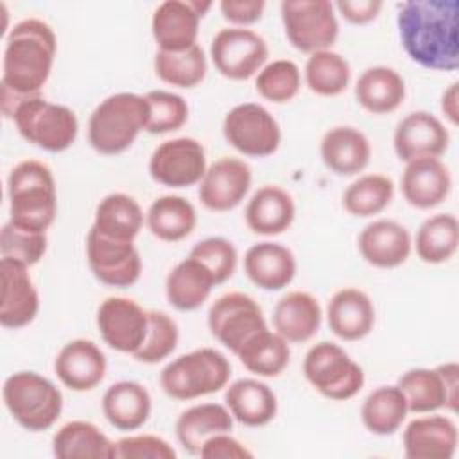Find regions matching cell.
Masks as SVG:
<instances>
[{"label": "cell", "instance_id": "cell-1", "mask_svg": "<svg viewBox=\"0 0 459 459\" xmlns=\"http://www.w3.org/2000/svg\"><path fill=\"white\" fill-rule=\"evenodd\" d=\"M56 50V34L43 20L25 18L9 30L0 81L2 113L7 118H13L22 100L41 95L54 66Z\"/></svg>", "mask_w": 459, "mask_h": 459}, {"label": "cell", "instance_id": "cell-2", "mask_svg": "<svg viewBox=\"0 0 459 459\" xmlns=\"http://www.w3.org/2000/svg\"><path fill=\"white\" fill-rule=\"evenodd\" d=\"M457 0H409L400 4L396 25L407 56L429 70H457Z\"/></svg>", "mask_w": 459, "mask_h": 459}, {"label": "cell", "instance_id": "cell-3", "mask_svg": "<svg viewBox=\"0 0 459 459\" xmlns=\"http://www.w3.org/2000/svg\"><path fill=\"white\" fill-rule=\"evenodd\" d=\"M9 222L47 233L57 213V192L48 165L38 160H23L13 167L7 178Z\"/></svg>", "mask_w": 459, "mask_h": 459}, {"label": "cell", "instance_id": "cell-4", "mask_svg": "<svg viewBox=\"0 0 459 459\" xmlns=\"http://www.w3.org/2000/svg\"><path fill=\"white\" fill-rule=\"evenodd\" d=\"M149 102L145 95L120 91L97 104L88 120L90 145L106 156L127 151L138 134L145 131Z\"/></svg>", "mask_w": 459, "mask_h": 459}, {"label": "cell", "instance_id": "cell-5", "mask_svg": "<svg viewBox=\"0 0 459 459\" xmlns=\"http://www.w3.org/2000/svg\"><path fill=\"white\" fill-rule=\"evenodd\" d=\"M231 364L215 348H197L170 360L160 373V385L169 398L188 402L228 385Z\"/></svg>", "mask_w": 459, "mask_h": 459}, {"label": "cell", "instance_id": "cell-6", "mask_svg": "<svg viewBox=\"0 0 459 459\" xmlns=\"http://www.w3.org/2000/svg\"><path fill=\"white\" fill-rule=\"evenodd\" d=\"M4 403L13 420L29 432L50 429L63 412L59 387L36 371H16L2 387Z\"/></svg>", "mask_w": 459, "mask_h": 459}, {"label": "cell", "instance_id": "cell-7", "mask_svg": "<svg viewBox=\"0 0 459 459\" xmlns=\"http://www.w3.org/2000/svg\"><path fill=\"white\" fill-rule=\"evenodd\" d=\"M11 120L23 140L47 152L66 151L79 133L77 115L68 106L50 102L41 95L22 100Z\"/></svg>", "mask_w": 459, "mask_h": 459}, {"label": "cell", "instance_id": "cell-8", "mask_svg": "<svg viewBox=\"0 0 459 459\" xmlns=\"http://www.w3.org/2000/svg\"><path fill=\"white\" fill-rule=\"evenodd\" d=\"M303 375L319 394L335 402L353 398L364 385L362 368L330 341H321L307 351Z\"/></svg>", "mask_w": 459, "mask_h": 459}, {"label": "cell", "instance_id": "cell-9", "mask_svg": "<svg viewBox=\"0 0 459 459\" xmlns=\"http://www.w3.org/2000/svg\"><path fill=\"white\" fill-rule=\"evenodd\" d=\"M328 0H283L280 14L289 43L305 54L328 50L339 36V22Z\"/></svg>", "mask_w": 459, "mask_h": 459}, {"label": "cell", "instance_id": "cell-10", "mask_svg": "<svg viewBox=\"0 0 459 459\" xmlns=\"http://www.w3.org/2000/svg\"><path fill=\"white\" fill-rule=\"evenodd\" d=\"M226 142L240 154L265 158L278 151L281 129L267 108L256 102H244L231 108L222 120Z\"/></svg>", "mask_w": 459, "mask_h": 459}, {"label": "cell", "instance_id": "cell-11", "mask_svg": "<svg viewBox=\"0 0 459 459\" xmlns=\"http://www.w3.org/2000/svg\"><path fill=\"white\" fill-rule=\"evenodd\" d=\"M210 57L222 77L246 81L262 70L269 48L258 32L246 27H226L213 36Z\"/></svg>", "mask_w": 459, "mask_h": 459}, {"label": "cell", "instance_id": "cell-12", "mask_svg": "<svg viewBox=\"0 0 459 459\" xmlns=\"http://www.w3.org/2000/svg\"><path fill=\"white\" fill-rule=\"evenodd\" d=\"M459 366L445 362L437 368H412L398 378V387L405 396L409 412L425 414L439 409H457Z\"/></svg>", "mask_w": 459, "mask_h": 459}, {"label": "cell", "instance_id": "cell-13", "mask_svg": "<svg viewBox=\"0 0 459 459\" xmlns=\"http://www.w3.org/2000/svg\"><path fill=\"white\" fill-rule=\"evenodd\" d=\"M212 335L233 355L256 332L267 328L260 305L244 292H228L217 298L208 310Z\"/></svg>", "mask_w": 459, "mask_h": 459}, {"label": "cell", "instance_id": "cell-14", "mask_svg": "<svg viewBox=\"0 0 459 459\" xmlns=\"http://www.w3.org/2000/svg\"><path fill=\"white\" fill-rule=\"evenodd\" d=\"M206 169L204 147L199 140L190 136L161 142L149 158L151 178L170 188L199 185Z\"/></svg>", "mask_w": 459, "mask_h": 459}, {"label": "cell", "instance_id": "cell-15", "mask_svg": "<svg viewBox=\"0 0 459 459\" xmlns=\"http://www.w3.org/2000/svg\"><path fill=\"white\" fill-rule=\"evenodd\" d=\"M86 260L93 276L109 287H131L142 274V258L131 240H115L90 228Z\"/></svg>", "mask_w": 459, "mask_h": 459}, {"label": "cell", "instance_id": "cell-16", "mask_svg": "<svg viewBox=\"0 0 459 459\" xmlns=\"http://www.w3.org/2000/svg\"><path fill=\"white\" fill-rule=\"evenodd\" d=\"M212 7V2L201 0H165L151 20L152 38L158 50L181 52L197 45L199 22Z\"/></svg>", "mask_w": 459, "mask_h": 459}, {"label": "cell", "instance_id": "cell-17", "mask_svg": "<svg viewBox=\"0 0 459 459\" xmlns=\"http://www.w3.org/2000/svg\"><path fill=\"white\" fill-rule=\"evenodd\" d=\"M149 310L134 299L109 296L97 308V328L102 341L115 351L134 353L147 333Z\"/></svg>", "mask_w": 459, "mask_h": 459}, {"label": "cell", "instance_id": "cell-18", "mask_svg": "<svg viewBox=\"0 0 459 459\" xmlns=\"http://www.w3.org/2000/svg\"><path fill=\"white\" fill-rule=\"evenodd\" d=\"M249 165L235 156H222L213 161L199 181L197 197L212 212H230L237 208L251 188Z\"/></svg>", "mask_w": 459, "mask_h": 459}, {"label": "cell", "instance_id": "cell-19", "mask_svg": "<svg viewBox=\"0 0 459 459\" xmlns=\"http://www.w3.org/2000/svg\"><path fill=\"white\" fill-rule=\"evenodd\" d=\"M448 143L450 134L445 124L423 109L405 115L393 134L394 152L405 163L418 158H441Z\"/></svg>", "mask_w": 459, "mask_h": 459}, {"label": "cell", "instance_id": "cell-20", "mask_svg": "<svg viewBox=\"0 0 459 459\" xmlns=\"http://www.w3.org/2000/svg\"><path fill=\"white\" fill-rule=\"evenodd\" d=\"M0 274V325L11 330L30 325L39 310V294L29 274V267L16 260L2 258Z\"/></svg>", "mask_w": 459, "mask_h": 459}, {"label": "cell", "instance_id": "cell-21", "mask_svg": "<svg viewBox=\"0 0 459 459\" xmlns=\"http://www.w3.org/2000/svg\"><path fill=\"white\" fill-rule=\"evenodd\" d=\"M108 360L104 351L90 339L66 342L54 360V371L63 385L75 393L95 389L106 377Z\"/></svg>", "mask_w": 459, "mask_h": 459}, {"label": "cell", "instance_id": "cell-22", "mask_svg": "<svg viewBox=\"0 0 459 459\" xmlns=\"http://www.w3.org/2000/svg\"><path fill=\"white\" fill-rule=\"evenodd\" d=\"M360 256L373 267L394 269L412 251L409 230L393 219H377L362 228L357 238Z\"/></svg>", "mask_w": 459, "mask_h": 459}, {"label": "cell", "instance_id": "cell-23", "mask_svg": "<svg viewBox=\"0 0 459 459\" xmlns=\"http://www.w3.org/2000/svg\"><path fill=\"white\" fill-rule=\"evenodd\" d=\"M457 439V425L452 418L420 416L409 421L403 430V455L407 459H452Z\"/></svg>", "mask_w": 459, "mask_h": 459}, {"label": "cell", "instance_id": "cell-24", "mask_svg": "<svg viewBox=\"0 0 459 459\" xmlns=\"http://www.w3.org/2000/svg\"><path fill=\"white\" fill-rule=\"evenodd\" d=\"M403 199L420 210L441 204L452 190V176L439 158H418L405 163L400 178Z\"/></svg>", "mask_w": 459, "mask_h": 459}, {"label": "cell", "instance_id": "cell-25", "mask_svg": "<svg viewBox=\"0 0 459 459\" xmlns=\"http://www.w3.org/2000/svg\"><path fill=\"white\" fill-rule=\"evenodd\" d=\"M326 321L332 333L339 339L360 341L375 326L373 301L360 289H339L326 305Z\"/></svg>", "mask_w": 459, "mask_h": 459}, {"label": "cell", "instance_id": "cell-26", "mask_svg": "<svg viewBox=\"0 0 459 459\" xmlns=\"http://www.w3.org/2000/svg\"><path fill=\"white\" fill-rule=\"evenodd\" d=\"M296 256L280 242H256L244 255V273L262 290H281L296 276Z\"/></svg>", "mask_w": 459, "mask_h": 459}, {"label": "cell", "instance_id": "cell-27", "mask_svg": "<svg viewBox=\"0 0 459 459\" xmlns=\"http://www.w3.org/2000/svg\"><path fill=\"white\" fill-rule=\"evenodd\" d=\"M319 154L328 170L337 176H355L371 160L368 136L353 126H335L328 129L319 143Z\"/></svg>", "mask_w": 459, "mask_h": 459}, {"label": "cell", "instance_id": "cell-28", "mask_svg": "<svg viewBox=\"0 0 459 459\" xmlns=\"http://www.w3.org/2000/svg\"><path fill=\"white\" fill-rule=\"evenodd\" d=\"M323 319V310L316 296L305 290L287 292L278 299L273 310V326L289 344L310 341Z\"/></svg>", "mask_w": 459, "mask_h": 459}, {"label": "cell", "instance_id": "cell-29", "mask_svg": "<svg viewBox=\"0 0 459 459\" xmlns=\"http://www.w3.org/2000/svg\"><path fill=\"white\" fill-rule=\"evenodd\" d=\"M296 217L292 195L278 185L260 186L247 201L244 219L247 228L264 237H274L290 228Z\"/></svg>", "mask_w": 459, "mask_h": 459}, {"label": "cell", "instance_id": "cell-30", "mask_svg": "<svg viewBox=\"0 0 459 459\" xmlns=\"http://www.w3.org/2000/svg\"><path fill=\"white\" fill-rule=\"evenodd\" d=\"M151 409L149 391L134 380L115 382L102 394V414L117 430H138L147 423Z\"/></svg>", "mask_w": 459, "mask_h": 459}, {"label": "cell", "instance_id": "cell-31", "mask_svg": "<svg viewBox=\"0 0 459 459\" xmlns=\"http://www.w3.org/2000/svg\"><path fill=\"white\" fill-rule=\"evenodd\" d=\"M224 402L233 420L246 427H264L278 412L274 391L256 378H238L226 387Z\"/></svg>", "mask_w": 459, "mask_h": 459}, {"label": "cell", "instance_id": "cell-32", "mask_svg": "<svg viewBox=\"0 0 459 459\" xmlns=\"http://www.w3.org/2000/svg\"><path fill=\"white\" fill-rule=\"evenodd\" d=\"M52 454L59 459H117V443L95 423L74 420L54 434Z\"/></svg>", "mask_w": 459, "mask_h": 459}, {"label": "cell", "instance_id": "cell-33", "mask_svg": "<svg viewBox=\"0 0 459 459\" xmlns=\"http://www.w3.org/2000/svg\"><path fill=\"white\" fill-rule=\"evenodd\" d=\"M215 285L212 273L201 262L188 256L169 271L165 296L176 310L190 312L203 307Z\"/></svg>", "mask_w": 459, "mask_h": 459}, {"label": "cell", "instance_id": "cell-34", "mask_svg": "<svg viewBox=\"0 0 459 459\" xmlns=\"http://www.w3.org/2000/svg\"><path fill=\"white\" fill-rule=\"evenodd\" d=\"M233 416L226 405L197 403L183 411L176 420V437L185 452L199 455L203 443L221 432H231Z\"/></svg>", "mask_w": 459, "mask_h": 459}, {"label": "cell", "instance_id": "cell-35", "mask_svg": "<svg viewBox=\"0 0 459 459\" xmlns=\"http://www.w3.org/2000/svg\"><path fill=\"white\" fill-rule=\"evenodd\" d=\"M355 99L371 115L393 113L405 99V81L391 66H369L357 79Z\"/></svg>", "mask_w": 459, "mask_h": 459}, {"label": "cell", "instance_id": "cell-36", "mask_svg": "<svg viewBox=\"0 0 459 459\" xmlns=\"http://www.w3.org/2000/svg\"><path fill=\"white\" fill-rule=\"evenodd\" d=\"M143 222L145 215L138 201L127 194L113 192L99 201L91 228L104 237L134 242Z\"/></svg>", "mask_w": 459, "mask_h": 459}, {"label": "cell", "instance_id": "cell-37", "mask_svg": "<svg viewBox=\"0 0 459 459\" xmlns=\"http://www.w3.org/2000/svg\"><path fill=\"white\" fill-rule=\"evenodd\" d=\"M145 224L158 240L179 242L195 230L197 212L186 197L161 195L147 208Z\"/></svg>", "mask_w": 459, "mask_h": 459}, {"label": "cell", "instance_id": "cell-38", "mask_svg": "<svg viewBox=\"0 0 459 459\" xmlns=\"http://www.w3.org/2000/svg\"><path fill=\"white\" fill-rule=\"evenodd\" d=\"M235 355L249 373L267 378L281 375L290 362L289 342L269 328L251 335Z\"/></svg>", "mask_w": 459, "mask_h": 459}, {"label": "cell", "instance_id": "cell-39", "mask_svg": "<svg viewBox=\"0 0 459 459\" xmlns=\"http://www.w3.org/2000/svg\"><path fill=\"white\" fill-rule=\"evenodd\" d=\"M407 402L398 385L373 389L360 407L362 425L375 436L394 434L407 418Z\"/></svg>", "mask_w": 459, "mask_h": 459}, {"label": "cell", "instance_id": "cell-40", "mask_svg": "<svg viewBox=\"0 0 459 459\" xmlns=\"http://www.w3.org/2000/svg\"><path fill=\"white\" fill-rule=\"evenodd\" d=\"M459 246V224L452 213H436L425 219L416 231V255L425 264L448 262Z\"/></svg>", "mask_w": 459, "mask_h": 459}, {"label": "cell", "instance_id": "cell-41", "mask_svg": "<svg viewBox=\"0 0 459 459\" xmlns=\"http://www.w3.org/2000/svg\"><path fill=\"white\" fill-rule=\"evenodd\" d=\"M394 197V183L384 174H362L342 194V206L353 217H373L384 212Z\"/></svg>", "mask_w": 459, "mask_h": 459}, {"label": "cell", "instance_id": "cell-42", "mask_svg": "<svg viewBox=\"0 0 459 459\" xmlns=\"http://www.w3.org/2000/svg\"><path fill=\"white\" fill-rule=\"evenodd\" d=\"M350 79V63L332 48L310 54L305 63V82L316 95L337 97L346 91Z\"/></svg>", "mask_w": 459, "mask_h": 459}, {"label": "cell", "instance_id": "cell-43", "mask_svg": "<svg viewBox=\"0 0 459 459\" xmlns=\"http://www.w3.org/2000/svg\"><path fill=\"white\" fill-rule=\"evenodd\" d=\"M156 75L176 88H194L203 82L208 63L201 45H194L181 52L158 50L154 56Z\"/></svg>", "mask_w": 459, "mask_h": 459}, {"label": "cell", "instance_id": "cell-44", "mask_svg": "<svg viewBox=\"0 0 459 459\" xmlns=\"http://www.w3.org/2000/svg\"><path fill=\"white\" fill-rule=\"evenodd\" d=\"M255 88L258 95L274 104L292 100L301 88V72L290 59H274L256 74Z\"/></svg>", "mask_w": 459, "mask_h": 459}, {"label": "cell", "instance_id": "cell-45", "mask_svg": "<svg viewBox=\"0 0 459 459\" xmlns=\"http://www.w3.org/2000/svg\"><path fill=\"white\" fill-rule=\"evenodd\" d=\"M179 341L178 323L161 310H149V326L142 346L133 353L138 362L158 364L172 355Z\"/></svg>", "mask_w": 459, "mask_h": 459}, {"label": "cell", "instance_id": "cell-46", "mask_svg": "<svg viewBox=\"0 0 459 459\" xmlns=\"http://www.w3.org/2000/svg\"><path fill=\"white\" fill-rule=\"evenodd\" d=\"M149 102V120L145 131L151 134H167L181 129L188 120L186 100L172 91L151 90L145 93Z\"/></svg>", "mask_w": 459, "mask_h": 459}, {"label": "cell", "instance_id": "cell-47", "mask_svg": "<svg viewBox=\"0 0 459 459\" xmlns=\"http://www.w3.org/2000/svg\"><path fill=\"white\" fill-rule=\"evenodd\" d=\"M47 251V233L29 231L13 222H5L0 231L2 258L16 260L27 267L38 264Z\"/></svg>", "mask_w": 459, "mask_h": 459}, {"label": "cell", "instance_id": "cell-48", "mask_svg": "<svg viewBox=\"0 0 459 459\" xmlns=\"http://www.w3.org/2000/svg\"><path fill=\"white\" fill-rule=\"evenodd\" d=\"M188 256L201 262L212 273L217 285L228 281L233 276L238 260L233 242L224 237H208L197 242L190 249Z\"/></svg>", "mask_w": 459, "mask_h": 459}, {"label": "cell", "instance_id": "cell-49", "mask_svg": "<svg viewBox=\"0 0 459 459\" xmlns=\"http://www.w3.org/2000/svg\"><path fill=\"white\" fill-rule=\"evenodd\" d=\"M120 459H176L174 446L154 434H134L117 441Z\"/></svg>", "mask_w": 459, "mask_h": 459}, {"label": "cell", "instance_id": "cell-50", "mask_svg": "<svg viewBox=\"0 0 459 459\" xmlns=\"http://www.w3.org/2000/svg\"><path fill=\"white\" fill-rule=\"evenodd\" d=\"M199 455L203 459H244V457H253V454L230 432H221L212 437H208L201 450Z\"/></svg>", "mask_w": 459, "mask_h": 459}, {"label": "cell", "instance_id": "cell-51", "mask_svg": "<svg viewBox=\"0 0 459 459\" xmlns=\"http://www.w3.org/2000/svg\"><path fill=\"white\" fill-rule=\"evenodd\" d=\"M219 9L233 27H247L256 23L265 9L264 0H222Z\"/></svg>", "mask_w": 459, "mask_h": 459}, {"label": "cell", "instance_id": "cell-52", "mask_svg": "<svg viewBox=\"0 0 459 459\" xmlns=\"http://www.w3.org/2000/svg\"><path fill=\"white\" fill-rule=\"evenodd\" d=\"M382 5L384 4L378 0H341L333 7H337L339 14L346 22L353 25H364L378 16Z\"/></svg>", "mask_w": 459, "mask_h": 459}, {"label": "cell", "instance_id": "cell-53", "mask_svg": "<svg viewBox=\"0 0 459 459\" xmlns=\"http://www.w3.org/2000/svg\"><path fill=\"white\" fill-rule=\"evenodd\" d=\"M441 111L450 120V124H457V82H452L441 95Z\"/></svg>", "mask_w": 459, "mask_h": 459}]
</instances>
